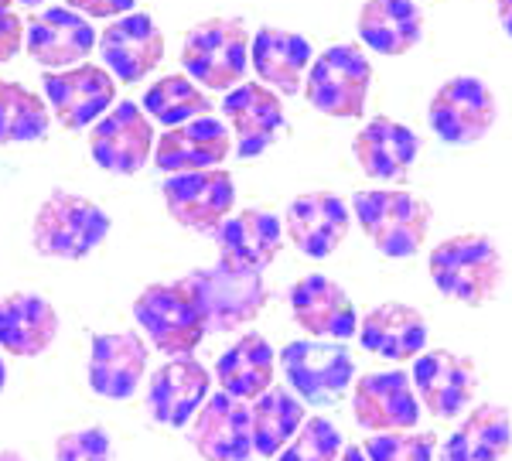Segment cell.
<instances>
[{
	"label": "cell",
	"mask_w": 512,
	"mask_h": 461,
	"mask_svg": "<svg viewBox=\"0 0 512 461\" xmlns=\"http://www.w3.org/2000/svg\"><path fill=\"white\" fill-rule=\"evenodd\" d=\"M216 246L219 263L263 274L284 250V222L267 209H243L219 226Z\"/></svg>",
	"instance_id": "cell-25"
},
{
	"label": "cell",
	"mask_w": 512,
	"mask_h": 461,
	"mask_svg": "<svg viewBox=\"0 0 512 461\" xmlns=\"http://www.w3.org/2000/svg\"><path fill=\"white\" fill-rule=\"evenodd\" d=\"M0 461H28L21 451H0Z\"/></svg>",
	"instance_id": "cell-42"
},
{
	"label": "cell",
	"mask_w": 512,
	"mask_h": 461,
	"mask_svg": "<svg viewBox=\"0 0 512 461\" xmlns=\"http://www.w3.org/2000/svg\"><path fill=\"white\" fill-rule=\"evenodd\" d=\"M65 7L79 11L82 18H99V21H117L123 14L137 11V0H69Z\"/></svg>",
	"instance_id": "cell-38"
},
{
	"label": "cell",
	"mask_w": 512,
	"mask_h": 461,
	"mask_svg": "<svg viewBox=\"0 0 512 461\" xmlns=\"http://www.w3.org/2000/svg\"><path fill=\"white\" fill-rule=\"evenodd\" d=\"M222 117L229 134L236 137L233 144L239 158H260L277 144L284 130V103L263 82H239L222 96Z\"/></svg>",
	"instance_id": "cell-17"
},
{
	"label": "cell",
	"mask_w": 512,
	"mask_h": 461,
	"mask_svg": "<svg viewBox=\"0 0 512 461\" xmlns=\"http://www.w3.org/2000/svg\"><path fill=\"white\" fill-rule=\"evenodd\" d=\"M431 281L437 291L454 304L465 308H482L489 304L502 287L506 263H502L499 246L485 233H458L437 243L427 260Z\"/></svg>",
	"instance_id": "cell-1"
},
{
	"label": "cell",
	"mask_w": 512,
	"mask_h": 461,
	"mask_svg": "<svg viewBox=\"0 0 512 461\" xmlns=\"http://www.w3.org/2000/svg\"><path fill=\"white\" fill-rule=\"evenodd\" d=\"M495 14H499L502 31L512 38V0H495Z\"/></svg>",
	"instance_id": "cell-40"
},
{
	"label": "cell",
	"mask_w": 512,
	"mask_h": 461,
	"mask_svg": "<svg viewBox=\"0 0 512 461\" xmlns=\"http://www.w3.org/2000/svg\"><path fill=\"white\" fill-rule=\"evenodd\" d=\"M352 154L359 161L362 175L373 181H403L420 154V137L400 120L376 117L355 134Z\"/></svg>",
	"instance_id": "cell-26"
},
{
	"label": "cell",
	"mask_w": 512,
	"mask_h": 461,
	"mask_svg": "<svg viewBox=\"0 0 512 461\" xmlns=\"http://www.w3.org/2000/svg\"><path fill=\"white\" fill-rule=\"evenodd\" d=\"M52 130V110L38 93L11 79H0V147L45 141Z\"/></svg>",
	"instance_id": "cell-33"
},
{
	"label": "cell",
	"mask_w": 512,
	"mask_h": 461,
	"mask_svg": "<svg viewBox=\"0 0 512 461\" xmlns=\"http://www.w3.org/2000/svg\"><path fill=\"white\" fill-rule=\"evenodd\" d=\"M110 216L86 195L55 188L38 205L31 222V246L48 260H86L110 236Z\"/></svg>",
	"instance_id": "cell-2"
},
{
	"label": "cell",
	"mask_w": 512,
	"mask_h": 461,
	"mask_svg": "<svg viewBox=\"0 0 512 461\" xmlns=\"http://www.w3.org/2000/svg\"><path fill=\"white\" fill-rule=\"evenodd\" d=\"M151 349L137 332H99L89 349V386L103 400H130L144 383Z\"/></svg>",
	"instance_id": "cell-21"
},
{
	"label": "cell",
	"mask_w": 512,
	"mask_h": 461,
	"mask_svg": "<svg viewBox=\"0 0 512 461\" xmlns=\"http://www.w3.org/2000/svg\"><path fill=\"white\" fill-rule=\"evenodd\" d=\"M311 62H315L311 41L304 35H297V31L263 24L250 38V65H253L256 79L267 89H274L277 96L301 93Z\"/></svg>",
	"instance_id": "cell-24"
},
{
	"label": "cell",
	"mask_w": 512,
	"mask_h": 461,
	"mask_svg": "<svg viewBox=\"0 0 512 461\" xmlns=\"http://www.w3.org/2000/svg\"><path fill=\"white\" fill-rule=\"evenodd\" d=\"M355 31L362 45L379 55H407L424 38V11L417 0H366Z\"/></svg>",
	"instance_id": "cell-29"
},
{
	"label": "cell",
	"mask_w": 512,
	"mask_h": 461,
	"mask_svg": "<svg viewBox=\"0 0 512 461\" xmlns=\"http://www.w3.org/2000/svg\"><path fill=\"white\" fill-rule=\"evenodd\" d=\"M304 400L294 397L287 386H270L263 397L250 403V427H253V451L260 458H277L291 444V438L301 431Z\"/></svg>",
	"instance_id": "cell-32"
},
{
	"label": "cell",
	"mask_w": 512,
	"mask_h": 461,
	"mask_svg": "<svg viewBox=\"0 0 512 461\" xmlns=\"http://www.w3.org/2000/svg\"><path fill=\"white\" fill-rule=\"evenodd\" d=\"M11 4L14 0H0V11H11Z\"/></svg>",
	"instance_id": "cell-45"
},
{
	"label": "cell",
	"mask_w": 512,
	"mask_h": 461,
	"mask_svg": "<svg viewBox=\"0 0 512 461\" xmlns=\"http://www.w3.org/2000/svg\"><path fill=\"white\" fill-rule=\"evenodd\" d=\"M55 461H113V441L99 424L79 427L55 441Z\"/></svg>",
	"instance_id": "cell-37"
},
{
	"label": "cell",
	"mask_w": 512,
	"mask_h": 461,
	"mask_svg": "<svg viewBox=\"0 0 512 461\" xmlns=\"http://www.w3.org/2000/svg\"><path fill=\"white\" fill-rule=\"evenodd\" d=\"M154 123L137 103L123 100L89 130V154L110 175H137L154 158Z\"/></svg>",
	"instance_id": "cell-12"
},
{
	"label": "cell",
	"mask_w": 512,
	"mask_h": 461,
	"mask_svg": "<svg viewBox=\"0 0 512 461\" xmlns=\"http://www.w3.org/2000/svg\"><path fill=\"white\" fill-rule=\"evenodd\" d=\"M164 209L181 229H192L202 236H216L219 226L233 216L236 205V181L229 171H188V175H171L161 188Z\"/></svg>",
	"instance_id": "cell-11"
},
{
	"label": "cell",
	"mask_w": 512,
	"mask_h": 461,
	"mask_svg": "<svg viewBox=\"0 0 512 461\" xmlns=\"http://www.w3.org/2000/svg\"><path fill=\"white\" fill-rule=\"evenodd\" d=\"M250 31L243 18H209L198 21L181 41L185 76L202 89L229 93L246 79L250 65Z\"/></svg>",
	"instance_id": "cell-4"
},
{
	"label": "cell",
	"mask_w": 512,
	"mask_h": 461,
	"mask_svg": "<svg viewBox=\"0 0 512 461\" xmlns=\"http://www.w3.org/2000/svg\"><path fill=\"white\" fill-rule=\"evenodd\" d=\"M4 383H7V366H4V359H0V390H4Z\"/></svg>",
	"instance_id": "cell-43"
},
{
	"label": "cell",
	"mask_w": 512,
	"mask_h": 461,
	"mask_svg": "<svg viewBox=\"0 0 512 461\" xmlns=\"http://www.w3.org/2000/svg\"><path fill=\"white\" fill-rule=\"evenodd\" d=\"M188 444L205 461H250L253 455V427L250 407L229 393H212L198 407L192 427H188Z\"/></svg>",
	"instance_id": "cell-18"
},
{
	"label": "cell",
	"mask_w": 512,
	"mask_h": 461,
	"mask_svg": "<svg viewBox=\"0 0 512 461\" xmlns=\"http://www.w3.org/2000/svg\"><path fill=\"white\" fill-rule=\"evenodd\" d=\"M212 376L195 356L168 359L147 383V414L154 424L185 427L209 400Z\"/></svg>",
	"instance_id": "cell-22"
},
{
	"label": "cell",
	"mask_w": 512,
	"mask_h": 461,
	"mask_svg": "<svg viewBox=\"0 0 512 461\" xmlns=\"http://www.w3.org/2000/svg\"><path fill=\"white\" fill-rule=\"evenodd\" d=\"M24 48V21L14 11H0V65L18 59Z\"/></svg>",
	"instance_id": "cell-39"
},
{
	"label": "cell",
	"mask_w": 512,
	"mask_h": 461,
	"mask_svg": "<svg viewBox=\"0 0 512 461\" xmlns=\"http://www.w3.org/2000/svg\"><path fill=\"white\" fill-rule=\"evenodd\" d=\"M342 455V434L325 417H308L291 444L277 455V461H338Z\"/></svg>",
	"instance_id": "cell-35"
},
{
	"label": "cell",
	"mask_w": 512,
	"mask_h": 461,
	"mask_svg": "<svg viewBox=\"0 0 512 461\" xmlns=\"http://www.w3.org/2000/svg\"><path fill=\"white\" fill-rule=\"evenodd\" d=\"M99 55L106 62V72H110L117 82H134L147 79L164 59V31L158 28V21L144 11L123 14V18L106 24V31L96 41Z\"/></svg>",
	"instance_id": "cell-14"
},
{
	"label": "cell",
	"mask_w": 512,
	"mask_h": 461,
	"mask_svg": "<svg viewBox=\"0 0 512 461\" xmlns=\"http://www.w3.org/2000/svg\"><path fill=\"white\" fill-rule=\"evenodd\" d=\"M499 106L492 89L478 76H454L427 103V123L437 141L451 147H472L495 127Z\"/></svg>",
	"instance_id": "cell-8"
},
{
	"label": "cell",
	"mask_w": 512,
	"mask_h": 461,
	"mask_svg": "<svg viewBox=\"0 0 512 461\" xmlns=\"http://www.w3.org/2000/svg\"><path fill=\"white\" fill-rule=\"evenodd\" d=\"M229 154H233V134L219 117H198L192 123L171 127L154 144V164L168 175L222 168Z\"/></svg>",
	"instance_id": "cell-23"
},
{
	"label": "cell",
	"mask_w": 512,
	"mask_h": 461,
	"mask_svg": "<svg viewBox=\"0 0 512 461\" xmlns=\"http://www.w3.org/2000/svg\"><path fill=\"white\" fill-rule=\"evenodd\" d=\"M414 393L420 407L437 421H454L465 414V407L478 393V369L468 356H458L451 349L420 352L414 359V373H410Z\"/></svg>",
	"instance_id": "cell-13"
},
{
	"label": "cell",
	"mask_w": 512,
	"mask_h": 461,
	"mask_svg": "<svg viewBox=\"0 0 512 461\" xmlns=\"http://www.w3.org/2000/svg\"><path fill=\"white\" fill-rule=\"evenodd\" d=\"M359 342L386 362H410L427 349V321L403 301H386L359 321Z\"/></svg>",
	"instance_id": "cell-27"
},
{
	"label": "cell",
	"mask_w": 512,
	"mask_h": 461,
	"mask_svg": "<svg viewBox=\"0 0 512 461\" xmlns=\"http://www.w3.org/2000/svg\"><path fill=\"white\" fill-rule=\"evenodd\" d=\"M373 65L359 45H332L311 62L304 79V100L335 120H355L366 113Z\"/></svg>",
	"instance_id": "cell-7"
},
{
	"label": "cell",
	"mask_w": 512,
	"mask_h": 461,
	"mask_svg": "<svg viewBox=\"0 0 512 461\" xmlns=\"http://www.w3.org/2000/svg\"><path fill=\"white\" fill-rule=\"evenodd\" d=\"M512 448V414L499 403H482L444 441L441 461H499Z\"/></svg>",
	"instance_id": "cell-31"
},
{
	"label": "cell",
	"mask_w": 512,
	"mask_h": 461,
	"mask_svg": "<svg viewBox=\"0 0 512 461\" xmlns=\"http://www.w3.org/2000/svg\"><path fill=\"white\" fill-rule=\"evenodd\" d=\"M437 434L431 431H390V434H373L362 451L369 461H434Z\"/></svg>",
	"instance_id": "cell-36"
},
{
	"label": "cell",
	"mask_w": 512,
	"mask_h": 461,
	"mask_svg": "<svg viewBox=\"0 0 512 461\" xmlns=\"http://www.w3.org/2000/svg\"><path fill=\"white\" fill-rule=\"evenodd\" d=\"M185 281L198 298V308H202V315H205V328L219 335L239 332V328L256 321V315L267 308V298H270L267 284H263V274L236 270V267H226V263L192 270Z\"/></svg>",
	"instance_id": "cell-6"
},
{
	"label": "cell",
	"mask_w": 512,
	"mask_h": 461,
	"mask_svg": "<svg viewBox=\"0 0 512 461\" xmlns=\"http://www.w3.org/2000/svg\"><path fill=\"white\" fill-rule=\"evenodd\" d=\"M96 41L99 35L93 24H89V18H82L72 7H45L35 18H28V28H24L28 55L45 72L82 65L93 55Z\"/></svg>",
	"instance_id": "cell-16"
},
{
	"label": "cell",
	"mask_w": 512,
	"mask_h": 461,
	"mask_svg": "<svg viewBox=\"0 0 512 461\" xmlns=\"http://www.w3.org/2000/svg\"><path fill=\"white\" fill-rule=\"evenodd\" d=\"M338 461H369V458H366V451H362L359 444H349V448H342Z\"/></svg>",
	"instance_id": "cell-41"
},
{
	"label": "cell",
	"mask_w": 512,
	"mask_h": 461,
	"mask_svg": "<svg viewBox=\"0 0 512 461\" xmlns=\"http://www.w3.org/2000/svg\"><path fill=\"white\" fill-rule=\"evenodd\" d=\"M280 369H284L287 383H291L294 397L304 403H335L355 380V362L342 342L325 339H304L291 342L280 352Z\"/></svg>",
	"instance_id": "cell-9"
},
{
	"label": "cell",
	"mask_w": 512,
	"mask_h": 461,
	"mask_svg": "<svg viewBox=\"0 0 512 461\" xmlns=\"http://www.w3.org/2000/svg\"><path fill=\"white\" fill-rule=\"evenodd\" d=\"M45 103L52 117L65 130H86L117 106V79L106 72V65L82 62L72 69L45 72Z\"/></svg>",
	"instance_id": "cell-10"
},
{
	"label": "cell",
	"mask_w": 512,
	"mask_h": 461,
	"mask_svg": "<svg viewBox=\"0 0 512 461\" xmlns=\"http://www.w3.org/2000/svg\"><path fill=\"white\" fill-rule=\"evenodd\" d=\"M291 315L297 325L308 335L325 342H345L355 339L359 332V315H355V304L345 294L342 284H335L325 274H308L301 281H294L291 294Z\"/></svg>",
	"instance_id": "cell-19"
},
{
	"label": "cell",
	"mask_w": 512,
	"mask_h": 461,
	"mask_svg": "<svg viewBox=\"0 0 512 461\" xmlns=\"http://www.w3.org/2000/svg\"><path fill=\"white\" fill-rule=\"evenodd\" d=\"M352 212L335 192H304L287 205L284 233L304 257L325 260L349 236Z\"/></svg>",
	"instance_id": "cell-20"
},
{
	"label": "cell",
	"mask_w": 512,
	"mask_h": 461,
	"mask_svg": "<svg viewBox=\"0 0 512 461\" xmlns=\"http://www.w3.org/2000/svg\"><path fill=\"white\" fill-rule=\"evenodd\" d=\"M21 4H28V7H38V4H48V0H21Z\"/></svg>",
	"instance_id": "cell-44"
},
{
	"label": "cell",
	"mask_w": 512,
	"mask_h": 461,
	"mask_svg": "<svg viewBox=\"0 0 512 461\" xmlns=\"http://www.w3.org/2000/svg\"><path fill=\"white\" fill-rule=\"evenodd\" d=\"M140 110L151 120H158L161 127H181L198 117H212V100L202 86H195L188 76H164L154 82L144 93Z\"/></svg>",
	"instance_id": "cell-34"
},
{
	"label": "cell",
	"mask_w": 512,
	"mask_h": 461,
	"mask_svg": "<svg viewBox=\"0 0 512 461\" xmlns=\"http://www.w3.org/2000/svg\"><path fill=\"white\" fill-rule=\"evenodd\" d=\"M352 417L362 431L373 434L414 431L420 421V400L410 373L390 369V373H366L362 380H355Z\"/></svg>",
	"instance_id": "cell-15"
},
{
	"label": "cell",
	"mask_w": 512,
	"mask_h": 461,
	"mask_svg": "<svg viewBox=\"0 0 512 461\" xmlns=\"http://www.w3.org/2000/svg\"><path fill=\"white\" fill-rule=\"evenodd\" d=\"M352 209L355 222L369 236V243L390 260H407L420 253L434 222L431 202H424L414 192H403V188H369V192H359Z\"/></svg>",
	"instance_id": "cell-3"
},
{
	"label": "cell",
	"mask_w": 512,
	"mask_h": 461,
	"mask_svg": "<svg viewBox=\"0 0 512 461\" xmlns=\"http://www.w3.org/2000/svg\"><path fill=\"white\" fill-rule=\"evenodd\" d=\"M59 339V311L52 301L31 291H14L0 298V349L11 356L35 359Z\"/></svg>",
	"instance_id": "cell-28"
},
{
	"label": "cell",
	"mask_w": 512,
	"mask_h": 461,
	"mask_svg": "<svg viewBox=\"0 0 512 461\" xmlns=\"http://www.w3.org/2000/svg\"><path fill=\"white\" fill-rule=\"evenodd\" d=\"M274 362V345L260 332L239 335L216 362L219 390L243 403H253L274 386Z\"/></svg>",
	"instance_id": "cell-30"
},
{
	"label": "cell",
	"mask_w": 512,
	"mask_h": 461,
	"mask_svg": "<svg viewBox=\"0 0 512 461\" xmlns=\"http://www.w3.org/2000/svg\"><path fill=\"white\" fill-rule=\"evenodd\" d=\"M134 318L144 328V335L151 339L154 349L168 352L171 359L192 356L205 335H209L198 298L192 294L185 277L144 287L134 301Z\"/></svg>",
	"instance_id": "cell-5"
}]
</instances>
